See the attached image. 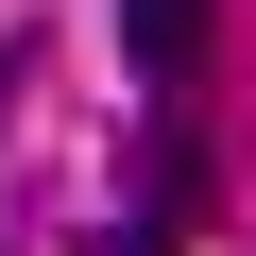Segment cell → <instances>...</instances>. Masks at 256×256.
<instances>
[{
  "label": "cell",
  "instance_id": "1",
  "mask_svg": "<svg viewBox=\"0 0 256 256\" xmlns=\"http://www.w3.org/2000/svg\"><path fill=\"white\" fill-rule=\"evenodd\" d=\"M120 52H137L154 86H188L205 68V0H120Z\"/></svg>",
  "mask_w": 256,
  "mask_h": 256
},
{
  "label": "cell",
  "instance_id": "2",
  "mask_svg": "<svg viewBox=\"0 0 256 256\" xmlns=\"http://www.w3.org/2000/svg\"><path fill=\"white\" fill-rule=\"evenodd\" d=\"M102 256H171V222H154V205H137V222H120V239H102Z\"/></svg>",
  "mask_w": 256,
  "mask_h": 256
}]
</instances>
